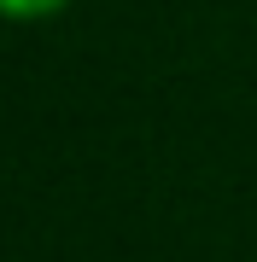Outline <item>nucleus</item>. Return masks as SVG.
Masks as SVG:
<instances>
[{"mask_svg": "<svg viewBox=\"0 0 257 262\" xmlns=\"http://www.w3.org/2000/svg\"><path fill=\"white\" fill-rule=\"evenodd\" d=\"M70 0H0V18L12 24H35V18H53V12H65Z\"/></svg>", "mask_w": 257, "mask_h": 262, "instance_id": "f257e3e1", "label": "nucleus"}]
</instances>
